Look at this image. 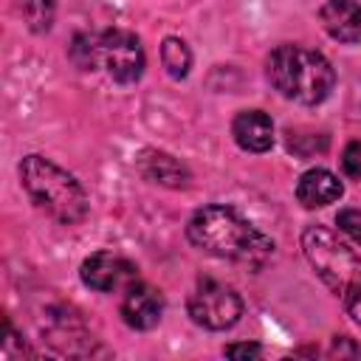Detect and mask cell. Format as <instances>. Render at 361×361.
<instances>
[{
	"label": "cell",
	"mask_w": 361,
	"mask_h": 361,
	"mask_svg": "<svg viewBox=\"0 0 361 361\" xmlns=\"http://www.w3.org/2000/svg\"><path fill=\"white\" fill-rule=\"evenodd\" d=\"M186 237L203 254L248 268H262L276 254V245L265 231H259L237 209L223 203H209L197 209L186 223Z\"/></svg>",
	"instance_id": "cell-1"
},
{
	"label": "cell",
	"mask_w": 361,
	"mask_h": 361,
	"mask_svg": "<svg viewBox=\"0 0 361 361\" xmlns=\"http://www.w3.org/2000/svg\"><path fill=\"white\" fill-rule=\"evenodd\" d=\"M302 251L316 276L341 299L350 319L361 327V257L327 226H307L302 231Z\"/></svg>",
	"instance_id": "cell-2"
},
{
	"label": "cell",
	"mask_w": 361,
	"mask_h": 361,
	"mask_svg": "<svg viewBox=\"0 0 361 361\" xmlns=\"http://www.w3.org/2000/svg\"><path fill=\"white\" fill-rule=\"evenodd\" d=\"M20 183L31 203L62 226H76L87 214V192L82 183L45 155H25L20 164Z\"/></svg>",
	"instance_id": "cell-3"
},
{
	"label": "cell",
	"mask_w": 361,
	"mask_h": 361,
	"mask_svg": "<svg viewBox=\"0 0 361 361\" xmlns=\"http://www.w3.org/2000/svg\"><path fill=\"white\" fill-rule=\"evenodd\" d=\"M268 82L279 96L296 102V104H319L330 96L336 85L333 65L310 48L302 45H279L268 54L265 62Z\"/></svg>",
	"instance_id": "cell-4"
},
{
	"label": "cell",
	"mask_w": 361,
	"mask_h": 361,
	"mask_svg": "<svg viewBox=\"0 0 361 361\" xmlns=\"http://www.w3.org/2000/svg\"><path fill=\"white\" fill-rule=\"evenodd\" d=\"M186 310L197 327L228 330L243 316V299L231 285L212 279V276H200L195 290L186 299Z\"/></svg>",
	"instance_id": "cell-5"
},
{
	"label": "cell",
	"mask_w": 361,
	"mask_h": 361,
	"mask_svg": "<svg viewBox=\"0 0 361 361\" xmlns=\"http://www.w3.org/2000/svg\"><path fill=\"white\" fill-rule=\"evenodd\" d=\"M99 65L118 85L138 82L141 73H144V65H147L141 39L133 31H124V28L99 31Z\"/></svg>",
	"instance_id": "cell-6"
},
{
	"label": "cell",
	"mask_w": 361,
	"mask_h": 361,
	"mask_svg": "<svg viewBox=\"0 0 361 361\" xmlns=\"http://www.w3.org/2000/svg\"><path fill=\"white\" fill-rule=\"evenodd\" d=\"M79 276H82V282H85L90 290L113 293V290H124L127 285H133V282L138 279V268H135V262H130L127 257L102 248V251H93V254L82 262Z\"/></svg>",
	"instance_id": "cell-7"
},
{
	"label": "cell",
	"mask_w": 361,
	"mask_h": 361,
	"mask_svg": "<svg viewBox=\"0 0 361 361\" xmlns=\"http://www.w3.org/2000/svg\"><path fill=\"white\" fill-rule=\"evenodd\" d=\"M121 319L127 327L133 330H152L161 322L164 313V296L158 288L135 279L133 285L124 288V299H121Z\"/></svg>",
	"instance_id": "cell-8"
},
{
	"label": "cell",
	"mask_w": 361,
	"mask_h": 361,
	"mask_svg": "<svg viewBox=\"0 0 361 361\" xmlns=\"http://www.w3.org/2000/svg\"><path fill=\"white\" fill-rule=\"evenodd\" d=\"M231 135L245 152H265L274 144V121L262 110H240L231 121Z\"/></svg>",
	"instance_id": "cell-9"
},
{
	"label": "cell",
	"mask_w": 361,
	"mask_h": 361,
	"mask_svg": "<svg viewBox=\"0 0 361 361\" xmlns=\"http://www.w3.org/2000/svg\"><path fill=\"white\" fill-rule=\"evenodd\" d=\"M319 20L324 31L338 42L361 39V6L355 0H327L319 8Z\"/></svg>",
	"instance_id": "cell-10"
},
{
	"label": "cell",
	"mask_w": 361,
	"mask_h": 361,
	"mask_svg": "<svg viewBox=\"0 0 361 361\" xmlns=\"http://www.w3.org/2000/svg\"><path fill=\"white\" fill-rule=\"evenodd\" d=\"M344 195V186L341 180L330 172V169H307L299 183H296V200L305 206V209H322V206H330L336 203L338 197Z\"/></svg>",
	"instance_id": "cell-11"
},
{
	"label": "cell",
	"mask_w": 361,
	"mask_h": 361,
	"mask_svg": "<svg viewBox=\"0 0 361 361\" xmlns=\"http://www.w3.org/2000/svg\"><path fill=\"white\" fill-rule=\"evenodd\" d=\"M138 169L147 180L169 186V189H183L192 180L189 169L178 158H172L169 152H161V149H144L138 158Z\"/></svg>",
	"instance_id": "cell-12"
},
{
	"label": "cell",
	"mask_w": 361,
	"mask_h": 361,
	"mask_svg": "<svg viewBox=\"0 0 361 361\" xmlns=\"http://www.w3.org/2000/svg\"><path fill=\"white\" fill-rule=\"evenodd\" d=\"M161 62H164V68H166V73L172 79H183L189 73V68H192V51H189V45L183 39L166 37L161 42Z\"/></svg>",
	"instance_id": "cell-13"
},
{
	"label": "cell",
	"mask_w": 361,
	"mask_h": 361,
	"mask_svg": "<svg viewBox=\"0 0 361 361\" xmlns=\"http://www.w3.org/2000/svg\"><path fill=\"white\" fill-rule=\"evenodd\" d=\"M71 59L82 71L99 68V34H76L71 42Z\"/></svg>",
	"instance_id": "cell-14"
},
{
	"label": "cell",
	"mask_w": 361,
	"mask_h": 361,
	"mask_svg": "<svg viewBox=\"0 0 361 361\" xmlns=\"http://www.w3.org/2000/svg\"><path fill=\"white\" fill-rule=\"evenodd\" d=\"M285 144L293 155L310 158L313 152H324L327 149V135L324 133H302V130H288L285 133Z\"/></svg>",
	"instance_id": "cell-15"
},
{
	"label": "cell",
	"mask_w": 361,
	"mask_h": 361,
	"mask_svg": "<svg viewBox=\"0 0 361 361\" xmlns=\"http://www.w3.org/2000/svg\"><path fill=\"white\" fill-rule=\"evenodd\" d=\"M17 3H20V14L25 17V23L34 31H48L51 28L56 0H17Z\"/></svg>",
	"instance_id": "cell-16"
},
{
	"label": "cell",
	"mask_w": 361,
	"mask_h": 361,
	"mask_svg": "<svg viewBox=\"0 0 361 361\" xmlns=\"http://www.w3.org/2000/svg\"><path fill=\"white\" fill-rule=\"evenodd\" d=\"M0 353H3V358H23V355H34L31 350H28V344L17 336V330H14V324H11V319H6V338H3V347H0Z\"/></svg>",
	"instance_id": "cell-17"
},
{
	"label": "cell",
	"mask_w": 361,
	"mask_h": 361,
	"mask_svg": "<svg viewBox=\"0 0 361 361\" xmlns=\"http://www.w3.org/2000/svg\"><path fill=\"white\" fill-rule=\"evenodd\" d=\"M341 169L347 178L361 180V141H350L341 152Z\"/></svg>",
	"instance_id": "cell-18"
},
{
	"label": "cell",
	"mask_w": 361,
	"mask_h": 361,
	"mask_svg": "<svg viewBox=\"0 0 361 361\" xmlns=\"http://www.w3.org/2000/svg\"><path fill=\"white\" fill-rule=\"evenodd\" d=\"M336 223H338V228H341L353 243L361 245V209H341L338 217H336Z\"/></svg>",
	"instance_id": "cell-19"
},
{
	"label": "cell",
	"mask_w": 361,
	"mask_h": 361,
	"mask_svg": "<svg viewBox=\"0 0 361 361\" xmlns=\"http://www.w3.org/2000/svg\"><path fill=\"white\" fill-rule=\"evenodd\" d=\"M223 355H228V358H259V355H262V347L254 344V341L226 344V347H223Z\"/></svg>",
	"instance_id": "cell-20"
}]
</instances>
